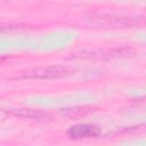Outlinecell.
Here are the masks:
<instances>
[{"mask_svg": "<svg viewBox=\"0 0 146 146\" xmlns=\"http://www.w3.org/2000/svg\"><path fill=\"white\" fill-rule=\"evenodd\" d=\"M86 19L92 26L103 29H131L144 23L143 17L119 16L105 13H91L87 15Z\"/></svg>", "mask_w": 146, "mask_h": 146, "instance_id": "1", "label": "cell"}, {"mask_svg": "<svg viewBox=\"0 0 146 146\" xmlns=\"http://www.w3.org/2000/svg\"><path fill=\"white\" fill-rule=\"evenodd\" d=\"M73 70L68 66L64 65H49L36 67L30 72H26L23 78L26 79H38V80H51V79H60L70 75Z\"/></svg>", "mask_w": 146, "mask_h": 146, "instance_id": "2", "label": "cell"}, {"mask_svg": "<svg viewBox=\"0 0 146 146\" xmlns=\"http://www.w3.org/2000/svg\"><path fill=\"white\" fill-rule=\"evenodd\" d=\"M135 55V50L127 47L121 48H112L108 50H99V51H90L88 54H83L82 58H89V59H100V60H107V59H116V58H124L130 57Z\"/></svg>", "mask_w": 146, "mask_h": 146, "instance_id": "3", "label": "cell"}, {"mask_svg": "<svg viewBox=\"0 0 146 146\" xmlns=\"http://www.w3.org/2000/svg\"><path fill=\"white\" fill-rule=\"evenodd\" d=\"M102 133L100 128L90 124V123H81L76 125H72L67 129L66 135L71 139H90V138H97Z\"/></svg>", "mask_w": 146, "mask_h": 146, "instance_id": "4", "label": "cell"}, {"mask_svg": "<svg viewBox=\"0 0 146 146\" xmlns=\"http://www.w3.org/2000/svg\"><path fill=\"white\" fill-rule=\"evenodd\" d=\"M10 114H14L16 116L39 121V122H46L50 120V115L41 110H33V108H21V110H11L9 112Z\"/></svg>", "mask_w": 146, "mask_h": 146, "instance_id": "5", "label": "cell"}, {"mask_svg": "<svg viewBox=\"0 0 146 146\" xmlns=\"http://www.w3.org/2000/svg\"><path fill=\"white\" fill-rule=\"evenodd\" d=\"M92 111L91 107L88 106H74V107H66V108H62L60 110V114L65 117L68 119H80L86 116L88 113H90Z\"/></svg>", "mask_w": 146, "mask_h": 146, "instance_id": "6", "label": "cell"}, {"mask_svg": "<svg viewBox=\"0 0 146 146\" xmlns=\"http://www.w3.org/2000/svg\"><path fill=\"white\" fill-rule=\"evenodd\" d=\"M29 29V25L25 24H17V23H0V33H6V32H15V31H21V30H26Z\"/></svg>", "mask_w": 146, "mask_h": 146, "instance_id": "7", "label": "cell"}, {"mask_svg": "<svg viewBox=\"0 0 146 146\" xmlns=\"http://www.w3.org/2000/svg\"><path fill=\"white\" fill-rule=\"evenodd\" d=\"M7 59H8V57H6V56H0V64L5 63Z\"/></svg>", "mask_w": 146, "mask_h": 146, "instance_id": "8", "label": "cell"}]
</instances>
